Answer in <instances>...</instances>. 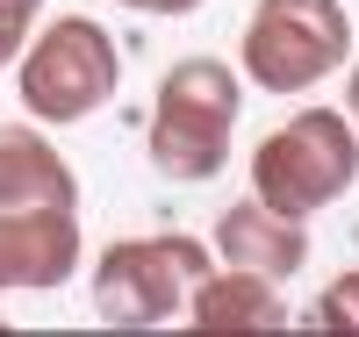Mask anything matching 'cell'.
I'll return each mask as SVG.
<instances>
[{
	"label": "cell",
	"instance_id": "1",
	"mask_svg": "<svg viewBox=\"0 0 359 337\" xmlns=\"http://www.w3.org/2000/svg\"><path fill=\"white\" fill-rule=\"evenodd\" d=\"M245 108V79L223 57H180L158 79V108H151V165L180 187H201L230 165V130Z\"/></svg>",
	"mask_w": 359,
	"mask_h": 337
},
{
	"label": "cell",
	"instance_id": "2",
	"mask_svg": "<svg viewBox=\"0 0 359 337\" xmlns=\"http://www.w3.org/2000/svg\"><path fill=\"white\" fill-rule=\"evenodd\" d=\"M359 179V130L338 108H302L294 122H280L273 137L252 151V187L266 208L309 223L323 208H338Z\"/></svg>",
	"mask_w": 359,
	"mask_h": 337
},
{
	"label": "cell",
	"instance_id": "3",
	"mask_svg": "<svg viewBox=\"0 0 359 337\" xmlns=\"http://www.w3.org/2000/svg\"><path fill=\"white\" fill-rule=\"evenodd\" d=\"M22 108L50 122V130H65V122H86L94 108L115 101V86H123V50H115L108 22L94 15H50L43 36L22 43Z\"/></svg>",
	"mask_w": 359,
	"mask_h": 337
},
{
	"label": "cell",
	"instance_id": "4",
	"mask_svg": "<svg viewBox=\"0 0 359 337\" xmlns=\"http://www.w3.org/2000/svg\"><path fill=\"white\" fill-rule=\"evenodd\" d=\"M352 57V15L338 0H259L237 43V72L266 94H309Z\"/></svg>",
	"mask_w": 359,
	"mask_h": 337
},
{
	"label": "cell",
	"instance_id": "5",
	"mask_svg": "<svg viewBox=\"0 0 359 337\" xmlns=\"http://www.w3.org/2000/svg\"><path fill=\"white\" fill-rule=\"evenodd\" d=\"M208 273V244L194 237H123L94 266V316L115 330H158L187 316V294Z\"/></svg>",
	"mask_w": 359,
	"mask_h": 337
},
{
	"label": "cell",
	"instance_id": "6",
	"mask_svg": "<svg viewBox=\"0 0 359 337\" xmlns=\"http://www.w3.org/2000/svg\"><path fill=\"white\" fill-rule=\"evenodd\" d=\"M79 273L72 208H0V294H50Z\"/></svg>",
	"mask_w": 359,
	"mask_h": 337
},
{
	"label": "cell",
	"instance_id": "7",
	"mask_svg": "<svg viewBox=\"0 0 359 337\" xmlns=\"http://www.w3.org/2000/svg\"><path fill=\"white\" fill-rule=\"evenodd\" d=\"M216 252H223V266H252L266 280H294L309 266V223H294V216H280V208H266L252 194V201H230L216 216Z\"/></svg>",
	"mask_w": 359,
	"mask_h": 337
},
{
	"label": "cell",
	"instance_id": "8",
	"mask_svg": "<svg viewBox=\"0 0 359 337\" xmlns=\"http://www.w3.org/2000/svg\"><path fill=\"white\" fill-rule=\"evenodd\" d=\"M0 208H79V172L43 130L0 122Z\"/></svg>",
	"mask_w": 359,
	"mask_h": 337
},
{
	"label": "cell",
	"instance_id": "9",
	"mask_svg": "<svg viewBox=\"0 0 359 337\" xmlns=\"http://www.w3.org/2000/svg\"><path fill=\"white\" fill-rule=\"evenodd\" d=\"M187 323L194 330H287V301L280 280H266L252 266H208L194 294H187Z\"/></svg>",
	"mask_w": 359,
	"mask_h": 337
},
{
	"label": "cell",
	"instance_id": "10",
	"mask_svg": "<svg viewBox=\"0 0 359 337\" xmlns=\"http://www.w3.org/2000/svg\"><path fill=\"white\" fill-rule=\"evenodd\" d=\"M309 323H316V330H345V337H359V266H352V273H338V280L316 294Z\"/></svg>",
	"mask_w": 359,
	"mask_h": 337
},
{
	"label": "cell",
	"instance_id": "11",
	"mask_svg": "<svg viewBox=\"0 0 359 337\" xmlns=\"http://www.w3.org/2000/svg\"><path fill=\"white\" fill-rule=\"evenodd\" d=\"M36 15H43V0H0V57H22Z\"/></svg>",
	"mask_w": 359,
	"mask_h": 337
},
{
	"label": "cell",
	"instance_id": "12",
	"mask_svg": "<svg viewBox=\"0 0 359 337\" xmlns=\"http://www.w3.org/2000/svg\"><path fill=\"white\" fill-rule=\"evenodd\" d=\"M115 8H137V15H194L201 0H115Z\"/></svg>",
	"mask_w": 359,
	"mask_h": 337
},
{
	"label": "cell",
	"instance_id": "13",
	"mask_svg": "<svg viewBox=\"0 0 359 337\" xmlns=\"http://www.w3.org/2000/svg\"><path fill=\"white\" fill-rule=\"evenodd\" d=\"M345 115H352V130H359V65L345 72Z\"/></svg>",
	"mask_w": 359,
	"mask_h": 337
},
{
	"label": "cell",
	"instance_id": "14",
	"mask_svg": "<svg viewBox=\"0 0 359 337\" xmlns=\"http://www.w3.org/2000/svg\"><path fill=\"white\" fill-rule=\"evenodd\" d=\"M0 65H8V57H0Z\"/></svg>",
	"mask_w": 359,
	"mask_h": 337
}]
</instances>
